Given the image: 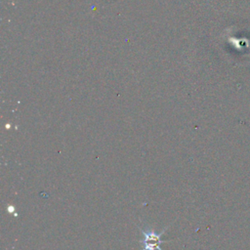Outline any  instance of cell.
Segmentation results:
<instances>
[{
  "instance_id": "cell-1",
  "label": "cell",
  "mask_w": 250,
  "mask_h": 250,
  "mask_svg": "<svg viewBox=\"0 0 250 250\" xmlns=\"http://www.w3.org/2000/svg\"><path fill=\"white\" fill-rule=\"evenodd\" d=\"M168 227H166L162 231L157 233L151 229H143L139 227L140 231L143 234V239L140 240V243L143 246L142 250H162L160 247V244L168 242L167 240L161 239V235L165 233Z\"/></svg>"
}]
</instances>
